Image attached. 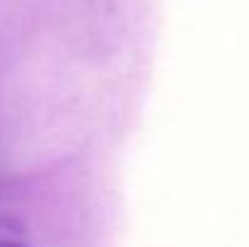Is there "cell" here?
Returning a JSON list of instances; mask_svg holds the SVG:
<instances>
[{
	"label": "cell",
	"instance_id": "cell-1",
	"mask_svg": "<svg viewBox=\"0 0 249 247\" xmlns=\"http://www.w3.org/2000/svg\"><path fill=\"white\" fill-rule=\"evenodd\" d=\"M0 247H32L24 240H17V238H7V235H0Z\"/></svg>",
	"mask_w": 249,
	"mask_h": 247
}]
</instances>
